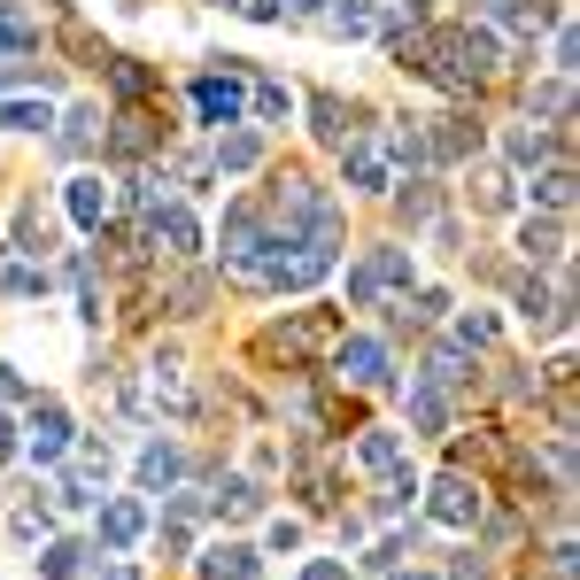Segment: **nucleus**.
<instances>
[{"instance_id":"obj_1","label":"nucleus","mask_w":580,"mask_h":580,"mask_svg":"<svg viewBox=\"0 0 580 580\" xmlns=\"http://www.w3.org/2000/svg\"><path fill=\"white\" fill-rule=\"evenodd\" d=\"M387 287H410V256H402V247H379L372 264L349 271V294H357V302H372V294H387Z\"/></svg>"},{"instance_id":"obj_2","label":"nucleus","mask_w":580,"mask_h":580,"mask_svg":"<svg viewBox=\"0 0 580 580\" xmlns=\"http://www.w3.org/2000/svg\"><path fill=\"white\" fill-rule=\"evenodd\" d=\"M147 240L162 247V256H194V247H202V225L171 202V209H155V217H147Z\"/></svg>"},{"instance_id":"obj_3","label":"nucleus","mask_w":580,"mask_h":580,"mask_svg":"<svg viewBox=\"0 0 580 580\" xmlns=\"http://www.w3.org/2000/svg\"><path fill=\"white\" fill-rule=\"evenodd\" d=\"M434 519H442V527H472V519H480V487H472L464 472L434 480Z\"/></svg>"},{"instance_id":"obj_4","label":"nucleus","mask_w":580,"mask_h":580,"mask_svg":"<svg viewBox=\"0 0 580 580\" xmlns=\"http://www.w3.org/2000/svg\"><path fill=\"white\" fill-rule=\"evenodd\" d=\"M62 449H70V419H62L55 402H32V457H39V464H55Z\"/></svg>"},{"instance_id":"obj_5","label":"nucleus","mask_w":580,"mask_h":580,"mask_svg":"<svg viewBox=\"0 0 580 580\" xmlns=\"http://www.w3.org/2000/svg\"><path fill=\"white\" fill-rule=\"evenodd\" d=\"M334 364H341V379H357V387H379V379H387V349H379V341H341Z\"/></svg>"},{"instance_id":"obj_6","label":"nucleus","mask_w":580,"mask_h":580,"mask_svg":"<svg viewBox=\"0 0 580 580\" xmlns=\"http://www.w3.org/2000/svg\"><path fill=\"white\" fill-rule=\"evenodd\" d=\"M202 580H256V549H247V542H217V549H202Z\"/></svg>"},{"instance_id":"obj_7","label":"nucleus","mask_w":580,"mask_h":580,"mask_svg":"<svg viewBox=\"0 0 580 580\" xmlns=\"http://www.w3.org/2000/svg\"><path fill=\"white\" fill-rule=\"evenodd\" d=\"M194 109H202L209 124H232V117H240V77H202V86H194Z\"/></svg>"},{"instance_id":"obj_8","label":"nucleus","mask_w":580,"mask_h":580,"mask_svg":"<svg viewBox=\"0 0 580 580\" xmlns=\"http://www.w3.org/2000/svg\"><path fill=\"white\" fill-rule=\"evenodd\" d=\"M140 534H147V511H140V504H109V511H101V542H109V549H132Z\"/></svg>"},{"instance_id":"obj_9","label":"nucleus","mask_w":580,"mask_h":580,"mask_svg":"<svg viewBox=\"0 0 580 580\" xmlns=\"http://www.w3.org/2000/svg\"><path fill=\"white\" fill-rule=\"evenodd\" d=\"M70 217L86 225V232L109 217V194H101V179H77V186H70Z\"/></svg>"},{"instance_id":"obj_10","label":"nucleus","mask_w":580,"mask_h":580,"mask_svg":"<svg viewBox=\"0 0 580 580\" xmlns=\"http://www.w3.org/2000/svg\"><path fill=\"white\" fill-rule=\"evenodd\" d=\"M179 472H186V457H179V449H162V442L140 457V480H147V487H171Z\"/></svg>"},{"instance_id":"obj_11","label":"nucleus","mask_w":580,"mask_h":580,"mask_svg":"<svg viewBox=\"0 0 580 580\" xmlns=\"http://www.w3.org/2000/svg\"><path fill=\"white\" fill-rule=\"evenodd\" d=\"M349 179L372 194V186H387V162H379V147H349Z\"/></svg>"},{"instance_id":"obj_12","label":"nucleus","mask_w":580,"mask_h":580,"mask_svg":"<svg viewBox=\"0 0 580 580\" xmlns=\"http://www.w3.org/2000/svg\"><path fill=\"white\" fill-rule=\"evenodd\" d=\"M77 565H86V542H55V549L39 557V572H47V580H70Z\"/></svg>"},{"instance_id":"obj_13","label":"nucleus","mask_w":580,"mask_h":580,"mask_svg":"<svg viewBox=\"0 0 580 580\" xmlns=\"http://www.w3.org/2000/svg\"><path fill=\"white\" fill-rule=\"evenodd\" d=\"M357 457H364L372 472H395V464H402V442H395V434H364V449H357Z\"/></svg>"},{"instance_id":"obj_14","label":"nucleus","mask_w":580,"mask_h":580,"mask_svg":"<svg viewBox=\"0 0 580 580\" xmlns=\"http://www.w3.org/2000/svg\"><path fill=\"white\" fill-rule=\"evenodd\" d=\"M0 124H9V132H39L47 109H39V101H0Z\"/></svg>"},{"instance_id":"obj_15","label":"nucleus","mask_w":580,"mask_h":580,"mask_svg":"<svg viewBox=\"0 0 580 580\" xmlns=\"http://www.w3.org/2000/svg\"><path fill=\"white\" fill-rule=\"evenodd\" d=\"M410 419H419V426L434 434V426L449 419V410H442V395H434V387H410Z\"/></svg>"},{"instance_id":"obj_16","label":"nucleus","mask_w":580,"mask_h":580,"mask_svg":"<svg viewBox=\"0 0 580 580\" xmlns=\"http://www.w3.org/2000/svg\"><path fill=\"white\" fill-rule=\"evenodd\" d=\"M217 504H225L232 519H247V511H256V504H264V495H256V487H247V480H225V495H217Z\"/></svg>"},{"instance_id":"obj_17","label":"nucleus","mask_w":580,"mask_h":580,"mask_svg":"<svg viewBox=\"0 0 580 580\" xmlns=\"http://www.w3.org/2000/svg\"><path fill=\"white\" fill-rule=\"evenodd\" d=\"M325 32H364V0H334V9H325Z\"/></svg>"},{"instance_id":"obj_18","label":"nucleus","mask_w":580,"mask_h":580,"mask_svg":"<svg viewBox=\"0 0 580 580\" xmlns=\"http://www.w3.org/2000/svg\"><path fill=\"white\" fill-rule=\"evenodd\" d=\"M310 117H317V132H325V140H341V132H349V124H341V101H334V94H317V101H310Z\"/></svg>"},{"instance_id":"obj_19","label":"nucleus","mask_w":580,"mask_h":580,"mask_svg":"<svg viewBox=\"0 0 580 580\" xmlns=\"http://www.w3.org/2000/svg\"><path fill=\"white\" fill-rule=\"evenodd\" d=\"M527 256H565V232L557 225H527Z\"/></svg>"},{"instance_id":"obj_20","label":"nucleus","mask_w":580,"mask_h":580,"mask_svg":"<svg viewBox=\"0 0 580 580\" xmlns=\"http://www.w3.org/2000/svg\"><path fill=\"white\" fill-rule=\"evenodd\" d=\"M217 162H225V171H247V162H256V140H225Z\"/></svg>"},{"instance_id":"obj_21","label":"nucleus","mask_w":580,"mask_h":580,"mask_svg":"<svg viewBox=\"0 0 580 580\" xmlns=\"http://www.w3.org/2000/svg\"><path fill=\"white\" fill-rule=\"evenodd\" d=\"M534 194H542V202H557V209H565V202H572V179H565V171H542V186H534Z\"/></svg>"},{"instance_id":"obj_22","label":"nucleus","mask_w":580,"mask_h":580,"mask_svg":"<svg viewBox=\"0 0 580 580\" xmlns=\"http://www.w3.org/2000/svg\"><path fill=\"white\" fill-rule=\"evenodd\" d=\"M86 140H94V109H77V117H70V132H62V147L77 155V147H86Z\"/></svg>"},{"instance_id":"obj_23","label":"nucleus","mask_w":580,"mask_h":580,"mask_svg":"<svg viewBox=\"0 0 580 580\" xmlns=\"http://www.w3.org/2000/svg\"><path fill=\"white\" fill-rule=\"evenodd\" d=\"M47 287V271H9V279H0V294H39Z\"/></svg>"},{"instance_id":"obj_24","label":"nucleus","mask_w":580,"mask_h":580,"mask_svg":"<svg viewBox=\"0 0 580 580\" xmlns=\"http://www.w3.org/2000/svg\"><path fill=\"white\" fill-rule=\"evenodd\" d=\"M9 457H16V426H9V419H0V464H9Z\"/></svg>"},{"instance_id":"obj_25","label":"nucleus","mask_w":580,"mask_h":580,"mask_svg":"<svg viewBox=\"0 0 580 580\" xmlns=\"http://www.w3.org/2000/svg\"><path fill=\"white\" fill-rule=\"evenodd\" d=\"M16 395H24V379H16V372H0V402H16Z\"/></svg>"},{"instance_id":"obj_26","label":"nucleus","mask_w":580,"mask_h":580,"mask_svg":"<svg viewBox=\"0 0 580 580\" xmlns=\"http://www.w3.org/2000/svg\"><path fill=\"white\" fill-rule=\"evenodd\" d=\"M449 580H487V565H472V557H464V565H457Z\"/></svg>"},{"instance_id":"obj_27","label":"nucleus","mask_w":580,"mask_h":580,"mask_svg":"<svg viewBox=\"0 0 580 580\" xmlns=\"http://www.w3.org/2000/svg\"><path fill=\"white\" fill-rule=\"evenodd\" d=\"M302 580H341V565H310V572H302Z\"/></svg>"},{"instance_id":"obj_28","label":"nucleus","mask_w":580,"mask_h":580,"mask_svg":"<svg viewBox=\"0 0 580 580\" xmlns=\"http://www.w3.org/2000/svg\"><path fill=\"white\" fill-rule=\"evenodd\" d=\"M101 580H140V572H132V565H109V572H101Z\"/></svg>"},{"instance_id":"obj_29","label":"nucleus","mask_w":580,"mask_h":580,"mask_svg":"<svg viewBox=\"0 0 580 580\" xmlns=\"http://www.w3.org/2000/svg\"><path fill=\"white\" fill-rule=\"evenodd\" d=\"M395 580H419V572H395Z\"/></svg>"}]
</instances>
